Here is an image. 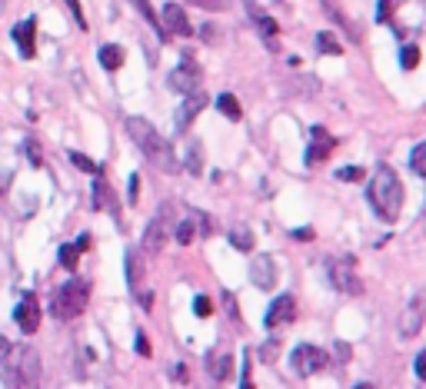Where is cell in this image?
I'll return each mask as SVG.
<instances>
[{"label":"cell","instance_id":"obj_23","mask_svg":"<svg viewBox=\"0 0 426 389\" xmlns=\"http://www.w3.org/2000/svg\"><path fill=\"white\" fill-rule=\"evenodd\" d=\"M317 50L320 54H330V57H340V54H343V44L336 40L330 30H323V33H317Z\"/></svg>","mask_w":426,"mask_h":389},{"label":"cell","instance_id":"obj_44","mask_svg":"<svg viewBox=\"0 0 426 389\" xmlns=\"http://www.w3.org/2000/svg\"><path fill=\"white\" fill-rule=\"evenodd\" d=\"M200 33H203V40H213V37H216V27H213V24H207Z\"/></svg>","mask_w":426,"mask_h":389},{"label":"cell","instance_id":"obj_19","mask_svg":"<svg viewBox=\"0 0 426 389\" xmlns=\"http://www.w3.org/2000/svg\"><path fill=\"white\" fill-rule=\"evenodd\" d=\"M97 60L104 63V70H120L123 60H127V54H123L120 44H104L100 47V54H97Z\"/></svg>","mask_w":426,"mask_h":389},{"label":"cell","instance_id":"obj_27","mask_svg":"<svg viewBox=\"0 0 426 389\" xmlns=\"http://www.w3.org/2000/svg\"><path fill=\"white\" fill-rule=\"evenodd\" d=\"M80 253H84V250H80V246H77V243H63L61 246V267L63 269H77V263H80Z\"/></svg>","mask_w":426,"mask_h":389},{"label":"cell","instance_id":"obj_33","mask_svg":"<svg viewBox=\"0 0 426 389\" xmlns=\"http://www.w3.org/2000/svg\"><path fill=\"white\" fill-rule=\"evenodd\" d=\"M396 3H400V0H380V10H377V20H380V24H390Z\"/></svg>","mask_w":426,"mask_h":389},{"label":"cell","instance_id":"obj_43","mask_svg":"<svg viewBox=\"0 0 426 389\" xmlns=\"http://www.w3.org/2000/svg\"><path fill=\"white\" fill-rule=\"evenodd\" d=\"M293 237L297 239H313V233H310V226H300V230H293Z\"/></svg>","mask_w":426,"mask_h":389},{"label":"cell","instance_id":"obj_39","mask_svg":"<svg viewBox=\"0 0 426 389\" xmlns=\"http://www.w3.org/2000/svg\"><path fill=\"white\" fill-rule=\"evenodd\" d=\"M127 193H130V203H137V196H140V177L137 173H130V186H127Z\"/></svg>","mask_w":426,"mask_h":389},{"label":"cell","instance_id":"obj_13","mask_svg":"<svg viewBox=\"0 0 426 389\" xmlns=\"http://www.w3.org/2000/svg\"><path fill=\"white\" fill-rule=\"evenodd\" d=\"M333 147H336V140L323 127H313V143H310V150H306V166H317V164H323L330 153H333Z\"/></svg>","mask_w":426,"mask_h":389},{"label":"cell","instance_id":"obj_32","mask_svg":"<svg viewBox=\"0 0 426 389\" xmlns=\"http://www.w3.org/2000/svg\"><path fill=\"white\" fill-rule=\"evenodd\" d=\"M197 230H200V226H194L190 220H183V223H177V243H183V246H187V243H194V237H197Z\"/></svg>","mask_w":426,"mask_h":389},{"label":"cell","instance_id":"obj_17","mask_svg":"<svg viewBox=\"0 0 426 389\" xmlns=\"http://www.w3.org/2000/svg\"><path fill=\"white\" fill-rule=\"evenodd\" d=\"M160 17H164V24H167L170 33H177V37H190V33H194V27H190V20H187L180 3H167Z\"/></svg>","mask_w":426,"mask_h":389},{"label":"cell","instance_id":"obj_29","mask_svg":"<svg viewBox=\"0 0 426 389\" xmlns=\"http://www.w3.org/2000/svg\"><path fill=\"white\" fill-rule=\"evenodd\" d=\"M410 166L416 177H426V143H420V147L410 153Z\"/></svg>","mask_w":426,"mask_h":389},{"label":"cell","instance_id":"obj_26","mask_svg":"<svg viewBox=\"0 0 426 389\" xmlns=\"http://www.w3.org/2000/svg\"><path fill=\"white\" fill-rule=\"evenodd\" d=\"M187 170H190L194 177L203 173V147H200V140H194L190 150H187Z\"/></svg>","mask_w":426,"mask_h":389},{"label":"cell","instance_id":"obj_4","mask_svg":"<svg viewBox=\"0 0 426 389\" xmlns=\"http://www.w3.org/2000/svg\"><path fill=\"white\" fill-rule=\"evenodd\" d=\"M87 299H90V283L87 280H67V283L57 289V296H54V316L57 319H74L87 310Z\"/></svg>","mask_w":426,"mask_h":389},{"label":"cell","instance_id":"obj_38","mask_svg":"<svg viewBox=\"0 0 426 389\" xmlns=\"http://www.w3.org/2000/svg\"><path fill=\"white\" fill-rule=\"evenodd\" d=\"M350 356H353V349H350L347 343H336V346H333V359H336V363H347Z\"/></svg>","mask_w":426,"mask_h":389},{"label":"cell","instance_id":"obj_28","mask_svg":"<svg viewBox=\"0 0 426 389\" xmlns=\"http://www.w3.org/2000/svg\"><path fill=\"white\" fill-rule=\"evenodd\" d=\"M400 63H403V70H416V63H420V47L416 44H407L400 50Z\"/></svg>","mask_w":426,"mask_h":389},{"label":"cell","instance_id":"obj_35","mask_svg":"<svg viewBox=\"0 0 426 389\" xmlns=\"http://www.w3.org/2000/svg\"><path fill=\"white\" fill-rule=\"evenodd\" d=\"M190 3H197L203 10H230V0H190Z\"/></svg>","mask_w":426,"mask_h":389},{"label":"cell","instance_id":"obj_45","mask_svg":"<svg viewBox=\"0 0 426 389\" xmlns=\"http://www.w3.org/2000/svg\"><path fill=\"white\" fill-rule=\"evenodd\" d=\"M140 306H143V310H150V306H153V296H150V293H143V296H140Z\"/></svg>","mask_w":426,"mask_h":389},{"label":"cell","instance_id":"obj_22","mask_svg":"<svg viewBox=\"0 0 426 389\" xmlns=\"http://www.w3.org/2000/svg\"><path fill=\"white\" fill-rule=\"evenodd\" d=\"M207 370H210V376L216 379V383H223V379L233 376V356H220V359L210 356V366H207Z\"/></svg>","mask_w":426,"mask_h":389},{"label":"cell","instance_id":"obj_20","mask_svg":"<svg viewBox=\"0 0 426 389\" xmlns=\"http://www.w3.org/2000/svg\"><path fill=\"white\" fill-rule=\"evenodd\" d=\"M140 280H143V256H140V250H127V283H130V289H137Z\"/></svg>","mask_w":426,"mask_h":389},{"label":"cell","instance_id":"obj_12","mask_svg":"<svg viewBox=\"0 0 426 389\" xmlns=\"http://www.w3.org/2000/svg\"><path fill=\"white\" fill-rule=\"evenodd\" d=\"M293 316H297V303H293V296H276L274 303H270L267 316H263V326H267V329H280L283 323H290Z\"/></svg>","mask_w":426,"mask_h":389},{"label":"cell","instance_id":"obj_36","mask_svg":"<svg viewBox=\"0 0 426 389\" xmlns=\"http://www.w3.org/2000/svg\"><path fill=\"white\" fill-rule=\"evenodd\" d=\"M223 310H227V316L230 319H240V310H237V296H233V293H223Z\"/></svg>","mask_w":426,"mask_h":389},{"label":"cell","instance_id":"obj_16","mask_svg":"<svg viewBox=\"0 0 426 389\" xmlns=\"http://www.w3.org/2000/svg\"><path fill=\"white\" fill-rule=\"evenodd\" d=\"M14 40L20 44V54H24V57H33V54H37V47H33V40H37V17H27V20L17 24Z\"/></svg>","mask_w":426,"mask_h":389},{"label":"cell","instance_id":"obj_2","mask_svg":"<svg viewBox=\"0 0 426 389\" xmlns=\"http://www.w3.org/2000/svg\"><path fill=\"white\" fill-rule=\"evenodd\" d=\"M40 379V356L24 343H3V386L33 389Z\"/></svg>","mask_w":426,"mask_h":389},{"label":"cell","instance_id":"obj_7","mask_svg":"<svg viewBox=\"0 0 426 389\" xmlns=\"http://www.w3.org/2000/svg\"><path fill=\"white\" fill-rule=\"evenodd\" d=\"M290 363H293V370H297L300 376H313L330 363V356H326L320 346L303 343V346H297V349H293V359H290Z\"/></svg>","mask_w":426,"mask_h":389},{"label":"cell","instance_id":"obj_14","mask_svg":"<svg viewBox=\"0 0 426 389\" xmlns=\"http://www.w3.org/2000/svg\"><path fill=\"white\" fill-rule=\"evenodd\" d=\"M250 280H253V286H260V289H274L276 286V263L270 256H253Z\"/></svg>","mask_w":426,"mask_h":389},{"label":"cell","instance_id":"obj_8","mask_svg":"<svg viewBox=\"0 0 426 389\" xmlns=\"http://www.w3.org/2000/svg\"><path fill=\"white\" fill-rule=\"evenodd\" d=\"M170 220H173V209H164L160 216H153L147 230H143V253H160L164 243H167V230H170Z\"/></svg>","mask_w":426,"mask_h":389},{"label":"cell","instance_id":"obj_25","mask_svg":"<svg viewBox=\"0 0 426 389\" xmlns=\"http://www.w3.org/2000/svg\"><path fill=\"white\" fill-rule=\"evenodd\" d=\"M216 110H220L223 117H230V120H240V113H244L233 93H220V97H216Z\"/></svg>","mask_w":426,"mask_h":389},{"label":"cell","instance_id":"obj_42","mask_svg":"<svg viewBox=\"0 0 426 389\" xmlns=\"http://www.w3.org/2000/svg\"><path fill=\"white\" fill-rule=\"evenodd\" d=\"M416 376H420V379H426V349L416 356Z\"/></svg>","mask_w":426,"mask_h":389},{"label":"cell","instance_id":"obj_6","mask_svg":"<svg viewBox=\"0 0 426 389\" xmlns=\"http://www.w3.org/2000/svg\"><path fill=\"white\" fill-rule=\"evenodd\" d=\"M423 323H426V293H416V296L407 303L403 316H400V336H403V340L420 336Z\"/></svg>","mask_w":426,"mask_h":389},{"label":"cell","instance_id":"obj_9","mask_svg":"<svg viewBox=\"0 0 426 389\" xmlns=\"http://www.w3.org/2000/svg\"><path fill=\"white\" fill-rule=\"evenodd\" d=\"M14 323L20 326L24 336L37 333V326H40V303H37L33 293H24V296H20V303H17V310H14Z\"/></svg>","mask_w":426,"mask_h":389},{"label":"cell","instance_id":"obj_24","mask_svg":"<svg viewBox=\"0 0 426 389\" xmlns=\"http://www.w3.org/2000/svg\"><path fill=\"white\" fill-rule=\"evenodd\" d=\"M230 243L237 246V250H244V253H250L253 250V230H246V226H237V230H230Z\"/></svg>","mask_w":426,"mask_h":389},{"label":"cell","instance_id":"obj_37","mask_svg":"<svg viewBox=\"0 0 426 389\" xmlns=\"http://www.w3.org/2000/svg\"><path fill=\"white\" fill-rule=\"evenodd\" d=\"M67 7H70V14H74L77 27H80V30H87V20H84V7H80V0H67Z\"/></svg>","mask_w":426,"mask_h":389},{"label":"cell","instance_id":"obj_11","mask_svg":"<svg viewBox=\"0 0 426 389\" xmlns=\"http://www.w3.org/2000/svg\"><path fill=\"white\" fill-rule=\"evenodd\" d=\"M207 104H210V97H207V93H200V90L187 93V100H183L180 110H177V134H183V130L197 120L200 110H207Z\"/></svg>","mask_w":426,"mask_h":389},{"label":"cell","instance_id":"obj_15","mask_svg":"<svg viewBox=\"0 0 426 389\" xmlns=\"http://www.w3.org/2000/svg\"><path fill=\"white\" fill-rule=\"evenodd\" d=\"M93 207L97 209H106L113 220L120 216V209H117V196H113V186L106 183L100 173H97V180H93Z\"/></svg>","mask_w":426,"mask_h":389},{"label":"cell","instance_id":"obj_34","mask_svg":"<svg viewBox=\"0 0 426 389\" xmlns=\"http://www.w3.org/2000/svg\"><path fill=\"white\" fill-rule=\"evenodd\" d=\"M194 313H197L200 319H207V316L213 313V303L207 296H197V299H194Z\"/></svg>","mask_w":426,"mask_h":389},{"label":"cell","instance_id":"obj_31","mask_svg":"<svg viewBox=\"0 0 426 389\" xmlns=\"http://www.w3.org/2000/svg\"><path fill=\"white\" fill-rule=\"evenodd\" d=\"M70 164H74V166H80V170H87V173H93V177L100 173V166L93 164L90 157H84V153H77V150H70Z\"/></svg>","mask_w":426,"mask_h":389},{"label":"cell","instance_id":"obj_21","mask_svg":"<svg viewBox=\"0 0 426 389\" xmlns=\"http://www.w3.org/2000/svg\"><path fill=\"white\" fill-rule=\"evenodd\" d=\"M130 3H134V7H137L140 14L147 17V24H150L153 30H157V33H160V40H167V24H164V17H157V10H153L150 7V0H130Z\"/></svg>","mask_w":426,"mask_h":389},{"label":"cell","instance_id":"obj_10","mask_svg":"<svg viewBox=\"0 0 426 389\" xmlns=\"http://www.w3.org/2000/svg\"><path fill=\"white\" fill-rule=\"evenodd\" d=\"M200 80H203V74H200V67H197V60H183L180 67L170 74V90H177V93H194V90H200Z\"/></svg>","mask_w":426,"mask_h":389},{"label":"cell","instance_id":"obj_18","mask_svg":"<svg viewBox=\"0 0 426 389\" xmlns=\"http://www.w3.org/2000/svg\"><path fill=\"white\" fill-rule=\"evenodd\" d=\"M246 14H250V20L257 24V30L263 33V37H276V30H280L276 27V20L274 17H267V10H260L253 0H246Z\"/></svg>","mask_w":426,"mask_h":389},{"label":"cell","instance_id":"obj_3","mask_svg":"<svg viewBox=\"0 0 426 389\" xmlns=\"http://www.w3.org/2000/svg\"><path fill=\"white\" fill-rule=\"evenodd\" d=\"M127 134L134 136V143L140 147V153L150 160L153 166H160L164 173H173L177 170V157H173V150L164 136L157 134V127H153L150 120L143 117H130L127 120Z\"/></svg>","mask_w":426,"mask_h":389},{"label":"cell","instance_id":"obj_46","mask_svg":"<svg viewBox=\"0 0 426 389\" xmlns=\"http://www.w3.org/2000/svg\"><path fill=\"white\" fill-rule=\"evenodd\" d=\"M173 379H187V370H183V366H173Z\"/></svg>","mask_w":426,"mask_h":389},{"label":"cell","instance_id":"obj_5","mask_svg":"<svg viewBox=\"0 0 426 389\" xmlns=\"http://www.w3.org/2000/svg\"><path fill=\"white\" fill-rule=\"evenodd\" d=\"M330 283L340 289V293H350V296H360L363 293V280L356 276V260L353 256H340L330 263Z\"/></svg>","mask_w":426,"mask_h":389},{"label":"cell","instance_id":"obj_41","mask_svg":"<svg viewBox=\"0 0 426 389\" xmlns=\"http://www.w3.org/2000/svg\"><path fill=\"white\" fill-rule=\"evenodd\" d=\"M137 353L140 356H150V343H147V336H143V333H137Z\"/></svg>","mask_w":426,"mask_h":389},{"label":"cell","instance_id":"obj_30","mask_svg":"<svg viewBox=\"0 0 426 389\" xmlns=\"http://www.w3.org/2000/svg\"><path fill=\"white\" fill-rule=\"evenodd\" d=\"M366 173H363V166H340L336 170V180H343V183H360Z\"/></svg>","mask_w":426,"mask_h":389},{"label":"cell","instance_id":"obj_1","mask_svg":"<svg viewBox=\"0 0 426 389\" xmlns=\"http://www.w3.org/2000/svg\"><path fill=\"white\" fill-rule=\"evenodd\" d=\"M370 207L380 216L383 223H396L400 220V209H403V186H400V177H396L393 166L380 164L373 170V183H370Z\"/></svg>","mask_w":426,"mask_h":389},{"label":"cell","instance_id":"obj_40","mask_svg":"<svg viewBox=\"0 0 426 389\" xmlns=\"http://www.w3.org/2000/svg\"><path fill=\"white\" fill-rule=\"evenodd\" d=\"M24 150L31 153V164H33V166H40V164H44V160H40V150H37V143H24Z\"/></svg>","mask_w":426,"mask_h":389}]
</instances>
